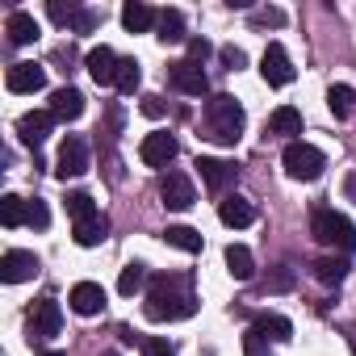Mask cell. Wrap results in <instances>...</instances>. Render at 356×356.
Masks as SVG:
<instances>
[{
  "instance_id": "cell-1",
  "label": "cell",
  "mask_w": 356,
  "mask_h": 356,
  "mask_svg": "<svg viewBox=\"0 0 356 356\" xmlns=\"http://www.w3.org/2000/svg\"><path fill=\"white\" fill-rule=\"evenodd\" d=\"M193 310H197V298H193L189 277H181V273L151 277L147 298H143V314L151 323H176V318H189Z\"/></svg>"
},
{
  "instance_id": "cell-2",
  "label": "cell",
  "mask_w": 356,
  "mask_h": 356,
  "mask_svg": "<svg viewBox=\"0 0 356 356\" xmlns=\"http://www.w3.org/2000/svg\"><path fill=\"white\" fill-rule=\"evenodd\" d=\"M243 126H248V113H243V105L231 92H218V97L206 101V130H210L214 143L235 147L243 138Z\"/></svg>"
},
{
  "instance_id": "cell-3",
  "label": "cell",
  "mask_w": 356,
  "mask_h": 356,
  "mask_svg": "<svg viewBox=\"0 0 356 356\" xmlns=\"http://www.w3.org/2000/svg\"><path fill=\"white\" fill-rule=\"evenodd\" d=\"M310 235L323 243V248H339L343 256H352L356 252V227L339 214V210H314L310 214Z\"/></svg>"
},
{
  "instance_id": "cell-4",
  "label": "cell",
  "mask_w": 356,
  "mask_h": 356,
  "mask_svg": "<svg viewBox=\"0 0 356 356\" xmlns=\"http://www.w3.org/2000/svg\"><path fill=\"white\" fill-rule=\"evenodd\" d=\"M281 163H285V172L293 176V181H318L323 168H327V155H323L318 147H310V143L293 138V143L281 151Z\"/></svg>"
},
{
  "instance_id": "cell-5",
  "label": "cell",
  "mask_w": 356,
  "mask_h": 356,
  "mask_svg": "<svg viewBox=\"0 0 356 356\" xmlns=\"http://www.w3.org/2000/svg\"><path fill=\"white\" fill-rule=\"evenodd\" d=\"M84 172H88V143L80 134H67L59 147V159H55V176L72 181V176H84Z\"/></svg>"
},
{
  "instance_id": "cell-6",
  "label": "cell",
  "mask_w": 356,
  "mask_h": 356,
  "mask_svg": "<svg viewBox=\"0 0 356 356\" xmlns=\"http://www.w3.org/2000/svg\"><path fill=\"white\" fill-rule=\"evenodd\" d=\"M168 80H172V88H176V92H185V97H206V92H210V80H206L202 63H193V59L172 63Z\"/></svg>"
},
{
  "instance_id": "cell-7",
  "label": "cell",
  "mask_w": 356,
  "mask_h": 356,
  "mask_svg": "<svg viewBox=\"0 0 356 356\" xmlns=\"http://www.w3.org/2000/svg\"><path fill=\"white\" fill-rule=\"evenodd\" d=\"M30 277H38V256H34V252L13 248V252L0 256V281H5V285H22V281H30Z\"/></svg>"
},
{
  "instance_id": "cell-8",
  "label": "cell",
  "mask_w": 356,
  "mask_h": 356,
  "mask_svg": "<svg viewBox=\"0 0 356 356\" xmlns=\"http://www.w3.org/2000/svg\"><path fill=\"white\" fill-rule=\"evenodd\" d=\"M260 76H264V84H273V88L293 84V63H289V51H285L281 42H268V51H264V59H260Z\"/></svg>"
},
{
  "instance_id": "cell-9",
  "label": "cell",
  "mask_w": 356,
  "mask_h": 356,
  "mask_svg": "<svg viewBox=\"0 0 356 356\" xmlns=\"http://www.w3.org/2000/svg\"><path fill=\"white\" fill-rule=\"evenodd\" d=\"M159 197H163L168 210H189L197 202V189H193V181H189L185 172H168L163 181H159Z\"/></svg>"
},
{
  "instance_id": "cell-10",
  "label": "cell",
  "mask_w": 356,
  "mask_h": 356,
  "mask_svg": "<svg viewBox=\"0 0 356 356\" xmlns=\"http://www.w3.org/2000/svg\"><path fill=\"white\" fill-rule=\"evenodd\" d=\"M47 13H51V22H59V26H72L76 34H88V30H97V22H101V13H92V9H80V5H63V0H51L47 5Z\"/></svg>"
},
{
  "instance_id": "cell-11",
  "label": "cell",
  "mask_w": 356,
  "mask_h": 356,
  "mask_svg": "<svg viewBox=\"0 0 356 356\" xmlns=\"http://www.w3.org/2000/svg\"><path fill=\"white\" fill-rule=\"evenodd\" d=\"M51 126H55V113H51V109H34V113H22L17 134H22V143H26V147H34V151H38V147L47 143Z\"/></svg>"
},
{
  "instance_id": "cell-12",
  "label": "cell",
  "mask_w": 356,
  "mask_h": 356,
  "mask_svg": "<svg viewBox=\"0 0 356 356\" xmlns=\"http://www.w3.org/2000/svg\"><path fill=\"white\" fill-rule=\"evenodd\" d=\"M176 155V138L168 134V130H155V134H147L143 138V147H138V159L147 163V168H168V159Z\"/></svg>"
},
{
  "instance_id": "cell-13",
  "label": "cell",
  "mask_w": 356,
  "mask_h": 356,
  "mask_svg": "<svg viewBox=\"0 0 356 356\" xmlns=\"http://www.w3.org/2000/svg\"><path fill=\"white\" fill-rule=\"evenodd\" d=\"M5 84H9V92H42L47 88V72L38 63H13L5 72Z\"/></svg>"
},
{
  "instance_id": "cell-14",
  "label": "cell",
  "mask_w": 356,
  "mask_h": 356,
  "mask_svg": "<svg viewBox=\"0 0 356 356\" xmlns=\"http://www.w3.org/2000/svg\"><path fill=\"white\" fill-rule=\"evenodd\" d=\"M84 67H88V76H92L97 84H118V67H122V59H118L109 47H92L88 59H84Z\"/></svg>"
},
{
  "instance_id": "cell-15",
  "label": "cell",
  "mask_w": 356,
  "mask_h": 356,
  "mask_svg": "<svg viewBox=\"0 0 356 356\" xmlns=\"http://www.w3.org/2000/svg\"><path fill=\"white\" fill-rule=\"evenodd\" d=\"M67 302H72L76 314L88 318V314H101V310H105V289H101L97 281H80V285H72V298H67Z\"/></svg>"
},
{
  "instance_id": "cell-16",
  "label": "cell",
  "mask_w": 356,
  "mask_h": 356,
  "mask_svg": "<svg viewBox=\"0 0 356 356\" xmlns=\"http://www.w3.org/2000/svg\"><path fill=\"white\" fill-rule=\"evenodd\" d=\"M197 168H202V181H206L210 193H222V189L235 181V172H239L235 163H227V159H210V155H202Z\"/></svg>"
},
{
  "instance_id": "cell-17",
  "label": "cell",
  "mask_w": 356,
  "mask_h": 356,
  "mask_svg": "<svg viewBox=\"0 0 356 356\" xmlns=\"http://www.w3.org/2000/svg\"><path fill=\"white\" fill-rule=\"evenodd\" d=\"M63 331V314H59V302L42 298L34 306V339H55Z\"/></svg>"
},
{
  "instance_id": "cell-18",
  "label": "cell",
  "mask_w": 356,
  "mask_h": 356,
  "mask_svg": "<svg viewBox=\"0 0 356 356\" xmlns=\"http://www.w3.org/2000/svg\"><path fill=\"white\" fill-rule=\"evenodd\" d=\"M5 34H9V42H13V47H30V42L38 38V22H34V13L13 9V13H9V22H5Z\"/></svg>"
},
{
  "instance_id": "cell-19",
  "label": "cell",
  "mask_w": 356,
  "mask_h": 356,
  "mask_svg": "<svg viewBox=\"0 0 356 356\" xmlns=\"http://www.w3.org/2000/svg\"><path fill=\"white\" fill-rule=\"evenodd\" d=\"M155 22H159V13L151 5H143V0H126V5H122V26L130 34H147Z\"/></svg>"
},
{
  "instance_id": "cell-20",
  "label": "cell",
  "mask_w": 356,
  "mask_h": 356,
  "mask_svg": "<svg viewBox=\"0 0 356 356\" xmlns=\"http://www.w3.org/2000/svg\"><path fill=\"white\" fill-rule=\"evenodd\" d=\"M51 113H55V122H76V118L84 113L80 88H59V92L51 97Z\"/></svg>"
},
{
  "instance_id": "cell-21",
  "label": "cell",
  "mask_w": 356,
  "mask_h": 356,
  "mask_svg": "<svg viewBox=\"0 0 356 356\" xmlns=\"http://www.w3.org/2000/svg\"><path fill=\"white\" fill-rule=\"evenodd\" d=\"M218 218H222L227 227L243 231V227H252V222H256V210H252V202H243V197H227V202L218 206Z\"/></svg>"
},
{
  "instance_id": "cell-22",
  "label": "cell",
  "mask_w": 356,
  "mask_h": 356,
  "mask_svg": "<svg viewBox=\"0 0 356 356\" xmlns=\"http://www.w3.org/2000/svg\"><path fill=\"white\" fill-rule=\"evenodd\" d=\"M227 273H231L235 281H252V277H256V260H252V252H248L243 243H231V248H227Z\"/></svg>"
},
{
  "instance_id": "cell-23",
  "label": "cell",
  "mask_w": 356,
  "mask_h": 356,
  "mask_svg": "<svg viewBox=\"0 0 356 356\" xmlns=\"http://www.w3.org/2000/svg\"><path fill=\"white\" fill-rule=\"evenodd\" d=\"M268 134H281V138H289V134H302V113H298L293 105H281V109H273V118H268Z\"/></svg>"
},
{
  "instance_id": "cell-24",
  "label": "cell",
  "mask_w": 356,
  "mask_h": 356,
  "mask_svg": "<svg viewBox=\"0 0 356 356\" xmlns=\"http://www.w3.org/2000/svg\"><path fill=\"white\" fill-rule=\"evenodd\" d=\"M159 42H185L189 34H185V13L181 9H163L159 13Z\"/></svg>"
},
{
  "instance_id": "cell-25",
  "label": "cell",
  "mask_w": 356,
  "mask_h": 356,
  "mask_svg": "<svg viewBox=\"0 0 356 356\" xmlns=\"http://www.w3.org/2000/svg\"><path fill=\"white\" fill-rule=\"evenodd\" d=\"M105 231H109V222H105V214H92V218H84V222H76V243L80 248H97L101 239H105Z\"/></svg>"
},
{
  "instance_id": "cell-26",
  "label": "cell",
  "mask_w": 356,
  "mask_h": 356,
  "mask_svg": "<svg viewBox=\"0 0 356 356\" xmlns=\"http://www.w3.org/2000/svg\"><path fill=\"white\" fill-rule=\"evenodd\" d=\"M26 218H30V202H22L17 193L0 197V222H5V227H22Z\"/></svg>"
},
{
  "instance_id": "cell-27",
  "label": "cell",
  "mask_w": 356,
  "mask_h": 356,
  "mask_svg": "<svg viewBox=\"0 0 356 356\" xmlns=\"http://www.w3.org/2000/svg\"><path fill=\"white\" fill-rule=\"evenodd\" d=\"M310 268H314V277H318L323 285H339V281L348 277V260H335V256H323V260H314Z\"/></svg>"
},
{
  "instance_id": "cell-28",
  "label": "cell",
  "mask_w": 356,
  "mask_h": 356,
  "mask_svg": "<svg viewBox=\"0 0 356 356\" xmlns=\"http://www.w3.org/2000/svg\"><path fill=\"white\" fill-rule=\"evenodd\" d=\"M327 105H331L335 118H348L352 105H356V88H348V84H331V88H327Z\"/></svg>"
},
{
  "instance_id": "cell-29",
  "label": "cell",
  "mask_w": 356,
  "mask_h": 356,
  "mask_svg": "<svg viewBox=\"0 0 356 356\" xmlns=\"http://www.w3.org/2000/svg\"><path fill=\"white\" fill-rule=\"evenodd\" d=\"M143 285H147V264L130 260V264L122 268V277H118V293H126V298H130V293H138Z\"/></svg>"
},
{
  "instance_id": "cell-30",
  "label": "cell",
  "mask_w": 356,
  "mask_h": 356,
  "mask_svg": "<svg viewBox=\"0 0 356 356\" xmlns=\"http://www.w3.org/2000/svg\"><path fill=\"white\" fill-rule=\"evenodd\" d=\"M163 243L181 248V252H202V235H197L193 227H168V231H163Z\"/></svg>"
},
{
  "instance_id": "cell-31",
  "label": "cell",
  "mask_w": 356,
  "mask_h": 356,
  "mask_svg": "<svg viewBox=\"0 0 356 356\" xmlns=\"http://www.w3.org/2000/svg\"><path fill=\"white\" fill-rule=\"evenodd\" d=\"M256 327H260L264 335H273V339H293V323H289L285 314H260Z\"/></svg>"
},
{
  "instance_id": "cell-32",
  "label": "cell",
  "mask_w": 356,
  "mask_h": 356,
  "mask_svg": "<svg viewBox=\"0 0 356 356\" xmlns=\"http://www.w3.org/2000/svg\"><path fill=\"white\" fill-rule=\"evenodd\" d=\"M143 84V72H138V59H122V67H118V92H134Z\"/></svg>"
},
{
  "instance_id": "cell-33",
  "label": "cell",
  "mask_w": 356,
  "mask_h": 356,
  "mask_svg": "<svg viewBox=\"0 0 356 356\" xmlns=\"http://www.w3.org/2000/svg\"><path fill=\"white\" fill-rule=\"evenodd\" d=\"M67 214H72V222H84V218H92V214H101V210L92 206L88 193H67Z\"/></svg>"
},
{
  "instance_id": "cell-34",
  "label": "cell",
  "mask_w": 356,
  "mask_h": 356,
  "mask_svg": "<svg viewBox=\"0 0 356 356\" xmlns=\"http://www.w3.org/2000/svg\"><path fill=\"white\" fill-rule=\"evenodd\" d=\"M243 356H273V352H268V335H264L260 327H252V331L243 335Z\"/></svg>"
},
{
  "instance_id": "cell-35",
  "label": "cell",
  "mask_w": 356,
  "mask_h": 356,
  "mask_svg": "<svg viewBox=\"0 0 356 356\" xmlns=\"http://www.w3.org/2000/svg\"><path fill=\"white\" fill-rule=\"evenodd\" d=\"M26 222H30L34 231H47V227H51V210H47V202H42V197H34V202H30V218H26Z\"/></svg>"
},
{
  "instance_id": "cell-36",
  "label": "cell",
  "mask_w": 356,
  "mask_h": 356,
  "mask_svg": "<svg viewBox=\"0 0 356 356\" xmlns=\"http://www.w3.org/2000/svg\"><path fill=\"white\" fill-rule=\"evenodd\" d=\"M143 356H176V348L163 335H151V339H143Z\"/></svg>"
},
{
  "instance_id": "cell-37",
  "label": "cell",
  "mask_w": 356,
  "mask_h": 356,
  "mask_svg": "<svg viewBox=\"0 0 356 356\" xmlns=\"http://www.w3.org/2000/svg\"><path fill=\"white\" fill-rule=\"evenodd\" d=\"M268 289H273V293H285V289H293V268H289V264H281V268L273 273Z\"/></svg>"
},
{
  "instance_id": "cell-38",
  "label": "cell",
  "mask_w": 356,
  "mask_h": 356,
  "mask_svg": "<svg viewBox=\"0 0 356 356\" xmlns=\"http://www.w3.org/2000/svg\"><path fill=\"white\" fill-rule=\"evenodd\" d=\"M252 22L256 26H285V13L281 9H252Z\"/></svg>"
},
{
  "instance_id": "cell-39",
  "label": "cell",
  "mask_w": 356,
  "mask_h": 356,
  "mask_svg": "<svg viewBox=\"0 0 356 356\" xmlns=\"http://www.w3.org/2000/svg\"><path fill=\"white\" fill-rule=\"evenodd\" d=\"M210 51H214V47H210L206 38H189V59H193V63H206Z\"/></svg>"
},
{
  "instance_id": "cell-40",
  "label": "cell",
  "mask_w": 356,
  "mask_h": 356,
  "mask_svg": "<svg viewBox=\"0 0 356 356\" xmlns=\"http://www.w3.org/2000/svg\"><path fill=\"white\" fill-rule=\"evenodd\" d=\"M218 55H222V63H227V67H243V63H248V55H243L239 47H222Z\"/></svg>"
},
{
  "instance_id": "cell-41",
  "label": "cell",
  "mask_w": 356,
  "mask_h": 356,
  "mask_svg": "<svg viewBox=\"0 0 356 356\" xmlns=\"http://www.w3.org/2000/svg\"><path fill=\"white\" fill-rule=\"evenodd\" d=\"M143 113H147V118H159V113H163V101H159V97H143Z\"/></svg>"
},
{
  "instance_id": "cell-42",
  "label": "cell",
  "mask_w": 356,
  "mask_h": 356,
  "mask_svg": "<svg viewBox=\"0 0 356 356\" xmlns=\"http://www.w3.org/2000/svg\"><path fill=\"white\" fill-rule=\"evenodd\" d=\"M343 189H348V197L356 202V176H348V181H343Z\"/></svg>"
},
{
  "instance_id": "cell-43",
  "label": "cell",
  "mask_w": 356,
  "mask_h": 356,
  "mask_svg": "<svg viewBox=\"0 0 356 356\" xmlns=\"http://www.w3.org/2000/svg\"><path fill=\"white\" fill-rule=\"evenodd\" d=\"M42 356H67V352H42Z\"/></svg>"
},
{
  "instance_id": "cell-44",
  "label": "cell",
  "mask_w": 356,
  "mask_h": 356,
  "mask_svg": "<svg viewBox=\"0 0 356 356\" xmlns=\"http://www.w3.org/2000/svg\"><path fill=\"white\" fill-rule=\"evenodd\" d=\"M105 356H118V352H105Z\"/></svg>"
}]
</instances>
